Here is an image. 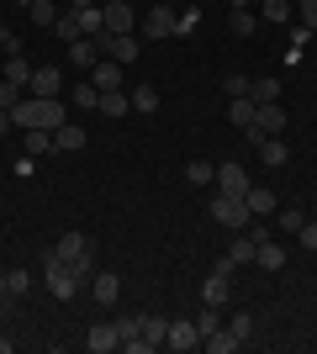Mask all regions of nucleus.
Instances as JSON below:
<instances>
[{"label": "nucleus", "mask_w": 317, "mask_h": 354, "mask_svg": "<svg viewBox=\"0 0 317 354\" xmlns=\"http://www.w3.org/2000/svg\"><path fill=\"white\" fill-rule=\"evenodd\" d=\"M53 254L75 270L79 281H90V275H95V254H90V238H85V233H64L59 243H53Z\"/></svg>", "instance_id": "nucleus-1"}, {"label": "nucleus", "mask_w": 317, "mask_h": 354, "mask_svg": "<svg viewBox=\"0 0 317 354\" xmlns=\"http://www.w3.org/2000/svg\"><path fill=\"white\" fill-rule=\"evenodd\" d=\"M43 281H48V291L59 296V301H75V291H79V286H85V281H79V275H75V270H69V265H64V259H59V254H53V249L43 254Z\"/></svg>", "instance_id": "nucleus-2"}, {"label": "nucleus", "mask_w": 317, "mask_h": 354, "mask_svg": "<svg viewBox=\"0 0 317 354\" xmlns=\"http://www.w3.org/2000/svg\"><path fill=\"white\" fill-rule=\"evenodd\" d=\"M206 212L222 222V227H233V233H243V227H249V207H243L238 196H222V191H217V196L206 201Z\"/></svg>", "instance_id": "nucleus-3"}, {"label": "nucleus", "mask_w": 317, "mask_h": 354, "mask_svg": "<svg viewBox=\"0 0 317 354\" xmlns=\"http://www.w3.org/2000/svg\"><path fill=\"white\" fill-rule=\"evenodd\" d=\"M137 32H143L148 43H169V37H175V11H169L164 0H159V6H153V11L137 21Z\"/></svg>", "instance_id": "nucleus-4"}, {"label": "nucleus", "mask_w": 317, "mask_h": 354, "mask_svg": "<svg viewBox=\"0 0 317 354\" xmlns=\"http://www.w3.org/2000/svg\"><path fill=\"white\" fill-rule=\"evenodd\" d=\"M211 185H217V191L222 196H249V185H254V180H249V169H243L238 159H227V164H217V180H211Z\"/></svg>", "instance_id": "nucleus-5"}, {"label": "nucleus", "mask_w": 317, "mask_h": 354, "mask_svg": "<svg viewBox=\"0 0 317 354\" xmlns=\"http://www.w3.org/2000/svg\"><path fill=\"white\" fill-rule=\"evenodd\" d=\"M254 249H259V238H254V233H238L233 243H227V254L217 259V270H222V275H233L238 265H254Z\"/></svg>", "instance_id": "nucleus-6"}, {"label": "nucleus", "mask_w": 317, "mask_h": 354, "mask_svg": "<svg viewBox=\"0 0 317 354\" xmlns=\"http://www.w3.org/2000/svg\"><path fill=\"white\" fill-rule=\"evenodd\" d=\"M117 296H122V275H117V270H95V275H90V301L117 307Z\"/></svg>", "instance_id": "nucleus-7"}, {"label": "nucleus", "mask_w": 317, "mask_h": 354, "mask_svg": "<svg viewBox=\"0 0 317 354\" xmlns=\"http://www.w3.org/2000/svg\"><path fill=\"white\" fill-rule=\"evenodd\" d=\"M27 95H43V101H48V95H64V69H59V64L32 69V90H27Z\"/></svg>", "instance_id": "nucleus-8"}, {"label": "nucleus", "mask_w": 317, "mask_h": 354, "mask_svg": "<svg viewBox=\"0 0 317 354\" xmlns=\"http://www.w3.org/2000/svg\"><path fill=\"white\" fill-rule=\"evenodd\" d=\"M243 207H249V217H275V212H280V196H275L270 185H249Z\"/></svg>", "instance_id": "nucleus-9"}, {"label": "nucleus", "mask_w": 317, "mask_h": 354, "mask_svg": "<svg viewBox=\"0 0 317 354\" xmlns=\"http://www.w3.org/2000/svg\"><path fill=\"white\" fill-rule=\"evenodd\" d=\"M164 349H175V354H191V349H201V333H196V323H169V333H164Z\"/></svg>", "instance_id": "nucleus-10"}, {"label": "nucleus", "mask_w": 317, "mask_h": 354, "mask_svg": "<svg viewBox=\"0 0 317 354\" xmlns=\"http://www.w3.org/2000/svg\"><path fill=\"white\" fill-rule=\"evenodd\" d=\"M85 143H90V133H85L79 122H64L59 133H53V153H79Z\"/></svg>", "instance_id": "nucleus-11"}, {"label": "nucleus", "mask_w": 317, "mask_h": 354, "mask_svg": "<svg viewBox=\"0 0 317 354\" xmlns=\"http://www.w3.org/2000/svg\"><path fill=\"white\" fill-rule=\"evenodd\" d=\"M64 48H69V59H75V69H95V64L106 59L95 37H75V43H64Z\"/></svg>", "instance_id": "nucleus-12"}, {"label": "nucleus", "mask_w": 317, "mask_h": 354, "mask_svg": "<svg viewBox=\"0 0 317 354\" xmlns=\"http://www.w3.org/2000/svg\"><path fill=\"white\" fill-rule=\"evenodd\" d=\"M254 127H259V133H265V138H280V133H286V106H280V101H270V106H259V117H254Z\"/></svg>", "instance_id": "nucleus-13"}, {"label": "nucleus", "mask_w": 317, "mask_h": 354, "mask_svg": "<svg viewBox=\"0 0 317 354\" xmlns=\"http://www.w3.org/2000/svg\"><path fill=\"white\" fill-rule=\"evenodd\" d=\"M106 11V32H137V16L127 0H111V6H101Z\"/></svg>", "instance_id": "nucleus-14"}, {"label": "nucleus", "mask_w": 317, "mask_h": 354, "mask_svg": "<svg viewBox=\"0 0 317 354\" xmlns=\"http://www.w3.org/2000/svg\"><path fill=\"white\" fill-rule=\"evenodd\" d=\"M254 265H259V270H270V275H280V270H286V243L265 238V243L254 249Z\"/></svg>", "instance_id": "nucleus-15"}, {"label": "nucleus", "mask_w": 317, "mask_h": 354, "mask_svg": "<svg viewBox=\"0 0 317 354\" xmlns=\"http://www.w3.org/2000/svg\"><path fill=\"white\" fill-rule=\"evenodd\" d=\"M85 349H90V354H111V349H122L117 328H111V323H95L90 333H85Z\"/></svg>", "instance_id": "nucleus-16"}, {"label": "nucleus", "mask_w": 317, "mask_h": 354, "mask_svg": "<svg viewBox=\"0 0 317 354\" xmlns=\"http://www.w3.org/2000/svg\"><path fill=\"white\" fill-rule=\"evenodd\" d=\"M201 349H206V354H238L243 339L233 333V328H217V333H206V339H201Z\"/></svg>", "instance_id": "nucleus-17"}, {"label": "nucleus", "mask_w": 317, "mask_h": 354, "mask_svg": "<svg viewBox=\"0 0 317 354\" xmlns=\"http://www.w3.org/2000/svg\"><path fill=\"white\" fill-rule=\"evenodd\" d=\"M95 111H101V117H111V122H122L127 111H133V101H127L122 90H101V101H95Z\"/></svg>", "instance_id": "nucleus-18"}, {"label": "nucleus", "mask_w": 317, "mask_h": 354, "mask_svg": "<svg viewBox=\"0 0 317 354\" xmlns=\"http://www.w3.org/2000/svg\"><path fill=\"white\" fill-rule=\"evenodd\" d=\"M227 296H233V291H227V275H222V270H211L206 281H201V301H206V307H222Z\"/></svg>", "instance_id": "nucleus-19"}, {"label": "nucleus", "mask_w": 317, "mask_h": 354, "mask_svg": "<svg viewBox=\"0 0 317 354\" xmlns=\"http://www.w3.org/2000/svg\"><path fill=\"white\" fill-rule=\"evenodd\" d=\"M90 80H95V90H122V64L117 59H101L90 69Z\"/></svg>", "instance_id": "nucleus-20"}, {"label": "nucleus", "mask_w": 317, "mask_h": 354, "mask_svg": "<svg viewBox=\"0 0 317 354\" xmlns=\"http://www.w3.org/2000/svg\"><path fill=\"white\" fill-rule=\"evenodd\" d=\"M254 117H259V106L249 101V95H238V101H227V122H233V127H254Z\"/></svg>", "instance_id": "nucleus-21"}, {"label": "nucleus", "mask_w": 317, "mask_h": 354, "mask_svg": "<svg viewBox=\"0 0 317 354\" xmlns=\"http://www.w3.org/2000/svg\"><path fill=\"white\" fill-rule=\"evenodd\" d=\"M0 74H6V85H21V90H32V64L21 59V53L0 64Z\"/></svg>", "instance_id": "nucleus-22"}, {"label": "nucleus", "mask_w": 317, "mask_h": 354, "mask_svg": "<svg viewBox=\"0 0 317 354\" xmlns=\"http://www.w3.org/2000/svg\"><path fill=\"white\" fill-rule=\"evenodd\" d=\"M286 159H291L286 138H265V143H259V164H270V169H280Z\"/></svg>", "instance_id": "nucleus-23"}, {"label": "nucleus", "mask_w": 317, "mask_h": 354, "mask_svg": "<svg viewBox=\"0 0 317 354\" xmlns=\"http://www.w3.org/2000/svg\"><path fill=\"white\" fill-rule=\"evenodd\" d=\"M79 16V37H101L106 32V11L101 6H85V11H75Z\"/></svg>", "instance_id": "nucleus-24"}, {"label": "nucleus", "mask_w": 317, "mask_h": 354, "mask_svg": "<svg viewBox=\"0 0 317 354\" xmlns=\"http://www.w3.org/2000/svg\"><path fill=\"white\" fill-rule=\"evenodd\" d=\"M21 6H27L32 27H53V21H59V6H53V0H21Z\"/></svg>", "instance_id": "nucleus-25"}, {"label": "nucleus", "mask_w": 317, "mask_h": 354, "mask_svg": "<svg viewBox=\"0 0 317 354\" xmlns=\"http://www.w3.org/2000/svg\"><path fill=\"white\" fill-rule=\"evenodd\" d=\"M259 21H270V27H286V21H291V0H259Z\"/></svg>", "instance_id": "nucleus-26"}, {"label": "nucleus", "mask_w": 317, "mask_h": 354, "mask_svg": "<svg viewBox=\"0 0 317 354\" xmlns=\"http://www.w3.org/2000/svg\"><path fill=\"white\" fill-rule=\"evenodd\" d=\"M227 27H233V37H254V32H259V16L249 11V6H238V11L227 16Z\"/></svg>", "instance_id": "nucleus-27"}, {"label": "nucleus", "mask_w": 317, "mask_h": 354, "mask_svg": "<svg viewBox=\"0 0 317 354\" xmlns=\"http://www.w3.org/2000/svg\"><path fill=\"white\" fill-rule=\"evenodd\" d=\"M249 101H254V106L280 101V80H254V85H249Z\"/></svg>", "instance_id": "nucleus-28"}, {"label": "nucleus", "mask_w": 317, "mask_h": 354, "mask_svg": "<svg viewBox=\"0 0 317 354\" xmlns=\"http://www.w3.org/2000/svg\"><path fill=\"white\" fill-rule=\"evenodd\" d=\"M0 291H6V296H27L32 275H27V270H6V275H0Z\"/></svg>", "instance_id": "nucleus-29"}, {"label": "nucleus", "mask_w": 317, "mask_h": 354, "mask_svg": "<svg viewBox=\"0 0 317 354\" xmlns=\"http://www.w3.org/2000/svg\"><path fill=\"white\" fill-rule=\"evenodd\" d=\"M127 101H133V111H143V117H148V111H159V90H153V85H133V95H127Z\"/></svg>", "instance_id": "nucleus-30"}, {"label": "nucleus", "mask_w": 317, "mask_h": 354, "mask_svg": "<svg viewBox=\"0 0 317 354\" xmlns=\"http://www.w3.org/2000/svg\"><path fill=\"white\" fill-rule=\"evenodd\" d=\"M21 138H27V153H32V159H43V153H53V133H43V127H27Z\"/></svg>", "instance_id": "nucleus-31"}, {"label": "nucleus", "mask_w": 317, "mask_h": 354, "mask_svg": "<svg viewBox=\"0 0 317 354\" xmlns=\"http://www.w3.org/2000/svg\"><path fill=\"white\" fill-rule=\"evenodd\" d=\"M185 180H191V185H211V180H217V164L191 159V164H185Z\"/></svg>", "instance_id": "nucleus-32"}, {"label": "nucleus", "mask_w": 317, "mask_h": 354, "mask_svg": "<svg viewBox=\"0 0 317 354\" xmlns=\"http://www.w3.org/2000/svg\"><path fill=\"white\" fill-rule=\"evenodd\" d=\"M191 32H201V11H196V6L175 11V37H191Z\"/></svg>", "instance_id": "nucleus-33"}, {"label": "nucleus", "mask_w": 317, "mask_h": 354, "mask_svg": "<svg viewBox=\"0 0 317 354\" xmlns=\"http://www.w3.org/2000/svg\"><path fill=\"white\" fill-rule=\"evenodd\" d=\"M53 32H59L64 43H75V37H79V16H75V11H59V21H53Z\"/></svg>", "instance_id": "nucleus-34"}, {"label": "nucleus", "mask_w": 317, "mask_h": 354, "mask_svg": "<svg viewBox=\"0 0 317 354\" xmlns=\"http://www.w3.org/2000/svg\"><path fill=\"white\" fill-rule=\"evenodd\" d=\"M164 333H169V323H164V317H143V339H148L153 349L164 344Z\"/></svg>", "instance_id": "nucleus-35"}, {"label": "nucleus", "mask_w": 317, "mask_h": 354, "mask_svg": "<svg viewBox=\"0 0 317 354\" xmlns=\"http://www.w3.org/2000/svg\"><path fill=\"white\" fill-rule=\"evenodd\" d=\"M111 328H117V339L127 344V339H137V333H143V317H133V312H127V317H117Z\"/></svg>", "instance_id": "nucleus-36"}, {"label": "nucleus", "mask_w": 317, "mask_h": 354, "mask_svg": "<svg viewBox=\"0 0 317 354\" xmlns=\"http://www.w3.org/2000/svg\"><path fill=\"white\" fill-rule=\"evenodd\" d=\"M95 101H101L95 80H90V85H75V106H79V111H95Z\"/></svg>", "instance_id": "nucleus-37"}, {"label": "nucleus", "mask_w": 317, "mask_h": 354, "mask_svg": "<svg viewBox=\"0 0 317 354\" xmlns=\"http://www.w3.org/2000/svg\"><path fill=\"white\" fill-rule=\"evenodd\" d=\"M249 85H254V80H249V74H227V80H222V90H227V101H238V95H249Z\"/></svg>", "instance_id": "nucleus-38"}, {"label": "nucleus", "mask_w": 317, "mask_h": 354, "mask_svg": "<svg viewBox=\"0 0 317 354\" xmlns=\"http://www.w3.org/2000/svg\"><path fill=\"white\" fill-rule=\"evenodd\" d=\"M217 328H222V317H217V307H206V312L196 317V333L206 339V333H217Z\"/></svg>", "instance_id": "nucleus-39"}, {"label": "nucleus", "mask_w": 317, "mask_h": 354, "mask_svg": "<svg viewBox=\"0 0 317 354\" xmlns=\"http://www.w3.org/2000/svg\"><path fill=\"white\" fill-rule=\"evenodd\" d=\"M21 95H27L21 85H6V80H0V111H11V106L21 101Z\"/></svg>", "instance_id": "nucleus-40"}, {"label": "nucleus", "mask_w": 317, "mask_h": 354, "mask_svg": "<svg viewBox=\"0 0 317 354\" xmlns=\"http://www.w3.org/2000/svg\"><path fill=\"white\" fill-rule=\"evenodd\" d=\"M227 328H233V333H238L243 344L254 339V317H249V312H238V317H233V323H227Z\"/></svg>", "instance_id": "nucleus-41"}, {"label": "nucleus", "mask_w": 317, "mask_h": 354, "mask_svg": "<svg viewBox=\"0 0 317 354\" xmlns=\"http://www.w3.org/2000/svg\"><path fill=\"white\" fill-rule=\"evenodd\" d=\"M296 16H302V27L317 32V0H296Z\"/></svg>", "instance_id": "nucleus-42"}, {"label": "nucleus", "mask_w": 317, "mask_h": 354, "mask_svg": "<svg viewBox=\"0 0 317 354\" xmlns=\"http://www.w3.org/2000/svg\"><path fill=\"white\" fill-rule=\"evenodd\" d=\"M0 53H6V59H16V53H21V37H16V32H6V27H0Z\"/></svg>", "instance_id": "nucleus-43"}, {"label": "nucleus", "mask_w": 317, "mask_h": 354, "mask_svg": "<svg viewBox=\"0 0 317 354\" xmlns=\"http://www.w3.org/2000/svg\"><path fill=\"white\" fill-rule=\"evenodd\" d=\"M275 217H280V227H286V233H302V222H307L302 212H291V207H286V212H275Z\"/></svg>", "instance_id": "nucleus-44"}, {"label": "nucleus", "mask_w": 317, "mask_h": 354, "mask_svg": "<svg viewBox=\"0 0 317 354\" xmlns=\"http://www.w3.org/2000/svg\"><path fill=\"white\" fill-rule=\"evenodd\" d=\"M296 238H302V249L317 254V222H302V233H296Z\"/></svg>", "instance_id": "nucleus-45"}, {"label": "nucleus", "mask_w": 317, "mask_h": 354, "mask_svg": "<svg viewBox=\"0 0 317 354\" xmlns=\"http://www.w3.org/2000/svg\"><path fill=\"white\" fill-rule=\"evenodd\" d=\"M85 6H101V0H69V11H85Z\"/></svg>", "instance_id": "nucleus-46"}, {"label": "nucleus", "mask_w": 317, "mask_h": 354, "mask_svg": "<svg viewBox=\"0 0 317 354\" xmlns=\"http://www.w3.org/2000/svg\"><path fill=\"white\" fill-rule=\"evenodd\" d=\"M11 133V111H0V138Z\"/></svg>", "instance_id": "nucleus-47"}, {"label": "nucleus", "mask_w": 317, "mask_h": 354, "mask_svg": "<svg viewBox=\"0 0 317 354\" xmlns=\"http://www.w3.org/2000/svg\"><path fill=\"white\" fill-rule=\"evenodd\" d=\"M0 312H6V291H0Z\"/></svg>", "instance_id": "nucleus-48"}, {"label": "nucleus", "mask_w": 317, "mask_h": 354, "mask_svg": "<svg viewBox=\"0 0 317 354\" xmlns=\"http://www.w3.org/2000/svg\"><path fill=\"white\" fill-rule=\"evenodd\" d=\"M101 6H111V0H101Z\"/></svg>", "instance_id": "nucleus-49"}, {"label": "nucleus", "mask_w": 317, "mask_h": 354, "mask_svg": "<svg viewBox=\"0 0 317 354\" xmlns=\"http://www.w3.org/2000/svg\"><path fill=\"white\" fill-rule=\"evenodd\" d=\"M312 43H317V32H312Z\"/></svg>", "instance_id": "nucleus-50"}, {"label": "nucleus", "mask_w": 317, "mask_h": 354, "mask_svg": "<svg viewBox=\"0 0 317 354\" xmlns=\"http://www.w3.org/2000/svg\"><path fill=\"white\" fill-rule=\"evenodd\" d=\"M0 80H6V74H0Z\"/></svg>", "instance_id": "nucleus-51"}]
</instances>
